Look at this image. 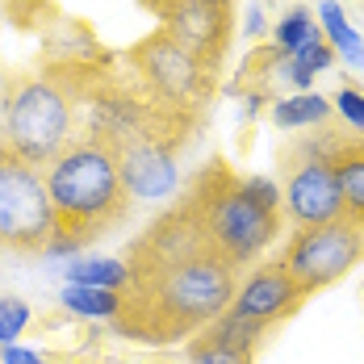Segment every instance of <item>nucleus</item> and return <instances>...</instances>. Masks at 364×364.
Listing matches in <instances>:
<instances>
[{"label": "nucleus", "mask_w": 364, "mask_h": 364, "mask_svg": "<svg viewBox=\"0 0 364 364\" xmlns=\"http://www.w3.org/2000/svg\"><path fill=\"white\" fill-rule=\"evenodd\" d=\"M335 176L343 193V218L364 226V143H339L335 146Z\"/></svg>", "instance_id": "15"}, {"label": "nucleus", "mask_w": 364, "mask_h": 364, "mask_svg": "<svg viewBox=\"0 0 364 364\" xmlns=\"http://www.w3.org/2000/svg\"><path fill=\"white\" fill-rule=\"evenodd\" d=\"M297 4H306V0H297Z\"/></svg>", "instance_id": "29"}, {"label": "nucleus", "mask_w": 364, "mask_h": 364, "mask_svg": "<svg viewBox=\"0 0 364 364\" xmlns=\"http://www.w3.org/2000/svg\"><path fill=\"white\" fill-rule=\"evenodd\" d=\"M0 130L13 159L46 168L80 134V92L55 72L13 75L4 80Z\"/></svg>", "instance_id": "3"}, {"label": "nucleus", "mask_w": 364, "mask_h": 364, "mask_svg": "<svg viewBox=\"0 0 364 364\" xmlns=\"http://www.w3.org/2000/svg\"><path fill=\"white\" fill-rule=\"evenodd\" d=\"M4 155H9V146H4V130H0V159H4Z\"/></svg>", "instance_id": "27"}, {"label": "nucleus", "mask_w": 364, "mask_h": 364, "mask_svg": "<svg viewBox=\"0 0 364 364\" xmlns=\"http://www.w3.org/2000/svg\"><path fill=\"white\" fill-rule=\"evenodd\" d=\"M301 301H306V293L293 285V277L281 268V259H272V264H252V272L235 285L230 310L272 331L281 323H289L301 310Z\"/></svg>", "instance_id": "11"}, {"label": "nucleus", "mask_w": 364, "mask_h": 364, "mask_svg": "<svg viewBox=\"0 0 364 364\" xmlns=\"http://www.w3.org/2000/svg\"><path fill=\"white\" fill-rule=\"evenodd\" d=\"M210 4H218V9H230V4H235V0H210Z\"/></svg>", "instance_id": "28"}, {"label": "nucleus", "mask_w": 364, "mask_h": 364, "mask_svg": "<svg viewBox=\"0 0 364 364\" xmlns=\"http://www.w3.org/2000/svg\"><path fill=\"white\" fill-rule=\"evenodd\" d=\"M360 264H364V226L348 218L323 222V226H301V230L289 235V243L281 252V268L289 272L293 285L306 297L339 285Z\"/></svg>", "instance_id": "6"}, {"label": "nucleus", "mask_w": 364, "mask_h": 364, "mask_svg": "<svg viewBox=\"0 0 364 364\" xmlns=\"http://www.w3.org/2000/svg\"><path fill=\"white\" fill-rule=\"evenodd\" d=\"M335 134H323L318 143H301V151L285 164V181H281V210L289 222L301 226H323V222L343 218V193L335 176Z\"/></svg>", "instance_id": "8"}, {"label": "nucleus", "mask_w": 364, "mask_h": 364, "mask_svg": "<svg viewBox=\"0 0 364 364\" xmlns=\"http://www.w3.org/2000/svg\"><path fill=\"white\" fill-rule=\"evenodd\" d=\"M122 164V184L130 201H168L181 188V168H176V143L164 134H143L117 146Z\"/></svg>", "instance_id": "10"}, {"label": "nucleus", "mask_w": 364, "mask_h": 364, "mask_svg": "<svg viewBox=\"0 0 364 364\" xmlns=\"http://www.w3.org/2000/svg\"><path fill=\"white\" fill-rule=\"evenodd\" d=\"M293 59H297L301 68H310L314 75H323V72H331V68H335V50H331L323 38H318V42H310L306 50H297Z\"/></svg>", "instance_id": "23"}, {"label": "nucleus", "mask_w": 364, "mask_h": 364, "mask_svg": "<svg viewBox=\"0 0 364 364\" xmlns=\"http://www.w3.org/2000/svg\"><path fill=\"white\" fill-rule=\"evenodd\" d=\"M268 97H272V92H268V84H259V80H252V84H247V88L239 92V105H243V117H255V113H259L264 105H268Z\"/></svg>", "instance_id": "25"}, {"label": "nucleus", "mask_w": 364, "mask_h": 364, "mask_svg": "<svg viewBox=\"0 0 364 364\" xmlns=\"http://www.w3.org/2000/svg\"><path fill=\"white\" fill-rule=\"evenodd\" d=\"M59 306L68 314H75V318H88V323H117L122 310H126V293L88 289V285H63L59 289Z\"/></svg>", "instance_id": "16"}, {"label": "nucleus", "mask_w": 364, "mask_h": 364, "mask_svg": "<svg viewBox=\"0 0 364 364\" xmlns=\"http://www.w3.org/2000/svg\"><path fill=\"white\" fill-rule=\"evenodd\" d=\"M243 184V193L252 197L255 205H264V210H281V184L268 181V176H239Z\"/></svg>", "instance_id": "22"}, {"label": "nucleus", "mask_w": 364, "mask_h": 364, "mask_svg": "<svg viewBox=\"0 0 364 364\" xmlns=\"http://www.w3.org/2000/svg\"><path fill=\"white\" fill-rule=\"evenodd\" d=\"M331 113H339V122H343L348 130L364 134V88H356V84L335 88V92H331Z\"/></svg>", "instance_id": "21"}, {"label": "nucleus", "mask_w": 364, "mask_h": 364, "mask_svg": "<svg viewBox=\"0 0 364 364\" xmlns=\"http://www.w3.org/2000/svg\"><path fill=\"white\" fill-rule=\"evenodd\" d=\"M0 364H50L38 348H26V343H4L0 348Z\"/></svg>", "instance_id": "26"}, {"label": "nucleus", "mask_w": 364, "mask_h": 364, "mask_svg": "<svg viewBox=\"0 0 364 364\" xmlns=\"http://www.w3.org/2000/svg\"><path fill=\"white\" fill-rule=\"evenodd\" d=\"M46 193L55 210V239L46 255H75L130 214V193L122 184L117 146L97 134H75L46 168Z\"/></svg>", "instance_id": "2"}, {"label": "nucleus", "mask_w": 364, "mask_h": 364, "mask_svg": "<svg viewBox=\"0 0 364 364\" xmlns=\"http://www.w3.org/2000/svg\"><path fill=\"white\" fill-rule=\"evenodd\" d=\"M255 356L247 352H235L226 343H214L210 335H193L188 339V364H252Z\"/></svg>", "instance_id": "20"}, {"label": "nucleus", "mask_w": 364, "mask_h": 364, "mask_svg": "<svg viewBox=\"0 0 364 364\" xmlns=\"http://www.w3.org/2000/svg\"><path fill=\"white\" fill-rule=\"evenodd\" d=\"M159 30L176 38L184 50H193L201 63L218 68L230 46L235 17L230 9H218L210 0H159Z\"/></svg>", "instance_id": "9"}, {"label": "nucleus", "mask_w": 364, "mask_h": 364, "mask_svg": "<svg viewBox=\"0 0 364 364\" xmlns=\"http://www.w3.org/2000/svg\"><path fill=\"white\" fill-rule=\"evenodd\" d=\"M201 335H210L214 343H226V348H235V352L255 356L259 343L268 339V327H264V323H252V318H243V314H235V310H226V314H218Z\"/></svg>", "instance_id": "18"}, {"label": "nucleus", "mask_w": 364, "mask_h": 364, "mask_svg": "<svg viewBox=\"0 0 364 364\" xmlns=\"http://www.w3.org/2000/svg\"><path fill=\"white\" fill-rule=\"evenodd\" d=\"M193 218L201 226V239L214 255H222L235 268H247L268 252L281 235V210H264L243 193L239 176H230L222 164H214L193 193L184 197Z\"/></svg>", "instance_id": "4"}, {"label": "nucleus", "mask_w": 364, "mask_h": 364, "mask_svg": "<svg viewBox=\"0 0 364 364\" xmlns=\"http://www.w3.org/2000/svg\"><path fill=\"white\" fill-rule=\"evenodd\" d=\"M318 38H323V30H318L314 13H310L306 4H293L289 13H281L277 26H272V46H277L285 59H293L297 50H306V46L318 42Z\"/></svg>", "instance_id": "17"}, {"label": "nucleus", "mask_w": 364, "mask_h": 364, "mask_svg": "<svg viewBox=\"0 0 364 364\" xmlns=\"http://www.w3.org/2000/svg\"><path fill=\"white\" fill-rule=\"evenodd\" d=\"M50 239H55V210H50L42 168L4 155L0 159V252L46 255Z\"/></svg>", "instance_id": "7"}, {"label": "nucleus", "mask_w": 364, "mask_h": 364, "mask_svg": "<svg viewBox=\"0 0 364 364\" xmlns=\"http://www.w3.org/2000/svg\"><path fill=\"white\" fill-rule=\"evenodd\" d=\"M239 30H243V38H252V42H259V38L268 34V13H264V4H247V9H243Z\"/></svg>", "instance_id": "24"}, {"label": "nucleus", "mask_w": 364, "mask_h": 364, "mask_svg": "<svg viewBox=\"0 0 364 364\" xmlns=\"http://www.w3.org/2000/svg\"><path fill=\"white\" fill-rule=\"evenodd\" d=\"M314 21L323 30V42L335 50V63H348L352 72H364V34L352 26L348 9L339 0H318Z\"/></svg>", "instance_id": "12"}, {"label": "nucleus", "mask_w": 364, "mask_h": 364, "mask_svg": "<svg viewBox=\"0 0 364 364\" xmlns=\"http://www.w3.org/2000/svg\"><path fill=\"white\" fill-rule=\"evenodd\" d=\"M30 318H34V310H30L26 297L0 293V348L4 343H17L26 335V327H30Z\"/></svg>", "instance_id": "19"}, {"label": "nucleus", "mask_w": 364, "mask_h": 364, "mask_svg": "<svg viewBox=\"0 0 364 364\" xmlns=\"http://www.w3.org/2000/svg\"><path fill=\"white\" fill-rule=\"evenodd\" d=\"M268 117H272L277 130H289V134L301 130L306 134V130L331 122V97L318 92V88H310V92H285V97H277L268 105Z\"/></svg>", "instance_id": "13"}, {"label": "nucleus", "mask_w": 364, "mask_h": 364, "mask_svg": "<svg viewBox=\"0 0 364 364\" xmlns=\"http://www.w3.org/2000/svg\"><path fill=\"white\" fill-rule=\"evenodd\" d=\"M130 281H134V268H130V259H117V255H75L63 264V285L126 293Z\"/></svg>", "instance_id": "14"}, {"label": "nucleus", "mask_w": 364, "mask_h": 364, "mask_svg": "<svg viewBox=\"0 0 364 364\" xmlns=\"http://www.w3.org/2000/svg\"><path fill=\"white\" fill-rule=\"evenodd\" d=\"M134 75L143 84V97L151 105H159L164 113L188 122L193 113L205 105L210 88H214V75L218 68L201 63L193 50H184L176 38H168L164 30L146 34L134 46Z\"/></svg>", "instance_id": "5"}, {"label": "nucleus", "mask_w": 364, "mask_h": 364, "mask_svg": "<svg viewBox=\"0 0 364 364\" xmlns=\"http://www.w3.org/2000/svg\"><path fill=\"white\" fill-rule=\"evenodd\" d=\"M235 285H239V268L210 247L168 264H146L134 268V281L126 289V310L113 327L146 343L193 339L230 310Z\"/></svg>", "instance_id": "1"}]
</instances>
